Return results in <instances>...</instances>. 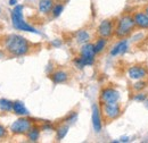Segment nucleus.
Here are the masks:
<instances>
[{"instance_id":"20","label":"nucleus","mask_w":148,"mask_h":143,"mask_svg":"<svg viewBox=\"0 0 148 143\" xmlns=\"http://www.w3.org/2000/svg\"><path fill=\"white\" fill-rule=\"evenodd\" d=\"M13 104H14L13 101L1 98L0 99V110L1 111H6V112L13 111Z\"/></svg>"},{"instance_id":"13","label":"nucleus","mask_w":148,"mask_h":143,"mask_svg":"<svg viewBox=\"0 0 148 143\" xmlns=\"http://www.w3.org/2000/svg\"><path fill=\"white\" fill-rule=\"evenodd\" d=\"M50 80L55 84H62L69 80V74L63 69H58V71L54 72L53 74H50Z\"/></svg>"},{"instance_id":"27","label":"nucleus","mask_w":148,"mask_h":143,"mask_svg":"<svg viewBox=\"0 0 148 143\" xmlns=\"http://www.w3.org/2000/svg\"><path fill=\"white\" fill-rule=\"evenodd\" d=\"M54 47H59L60 44H62V42L59 41V40H55V41H53V43H51Z\"/></svg>"},{"instance_id":"12","label":"nucleus","mask_w":148,"mask_h":143,"mask_svg":"<svg viewBox=\"0 0 148 143\" xmlns=\"http://www.w3.org/2000/svg\"><path fill=\"white\" fill-rule=\"evenodd\" d=\"M55 6V2L54 0H39V3H38V8H39V12L43 15H48L53 12V8Z\"/></svg>"},{"instance_id":"17","label":"nucleus","mask_w":148,"mask_h":143,"mask_svg":"<svg viewBox=\"0 0 148 143\" xmlns=\"http://www.w3.org/2000/svg\"><path fill=\"white\" fill-rule=\"evenodd\" d=\"M107 46V39L106 37H103V36H99L97 39V41L93 43V47H95V51L96 54H100L104 51V49L106 48Z\"/></svg>"},{"instance_id":"21","label":"nucleus","mask_w":148,"mask_h":143,"mask_svg":"<svg viewBox=\"0 0 148 143\" xmlns=\"http://www.w3.org/2000/svg\"><path fill=\"white\" fill-rule=\"evenodd\" d=\"M147 86V82L146 81H143V80H138L134 84H133V86H132V89L134 90L136 92H140V91H143V90L145 89Z\"/></svg>"},{"instance_id":"9","label":"nucleus","mask_w":148,"mask_h":143,"mask_svg":"<svg viewBox=\"0 0 148 143\" xmlns=\"http://www.w3.org/2000/svg\"><path fill=\"white\" fill-rule=\"evenodd\" d=\"M91 119H92V126H93V131L96 133H100L101 132V128H103V123H101V110L99 109L98 105H92V116H91Z\"/></svg>"},{"instance_id":"10","label":"nucleus","mask_w":148,"mask_h":143,"mask_svg":"<svg viewBox=\"0 0 148 143\" xmlns=\"http://www.w3.org/2000/svg\"><path fill=\"white\" fill-rule=\"evenodd\" d=\"M136 27L140 30H148V16L145 12H137L132 15Z\"/></svg>"},{"instance_id":"31","label":"nucleus","mask_w":148,"mask_h":143,"mask_svg":"<svg viewBox=\"0 0 148 143\" xmlns=\"http://www.w3.org/2000/svg\"><path fill=\"white\" fill-rule=\"evenodd\" d=\"M0 13H1V9H0Z\"/></svg>"},{"instance_id":"5","label":"nucleus","mask_w":148,"mask_h":143,"mask_svg":"<svg viewBox=\"0 0 148 143\" xmlns=\"http://www.w3.org/2000/svg\"><path fill=\"white\" fill-rule=\"evenodd\" d=\"M32 126H33V122L30 118L25 116H21V118L16 119L10 125V132L15 135H23V134H26Z\"/></svg>"},{"instance_id":"29","label":"nucleus","mask_w":148,"mask_h":143,"mask_svg":"<svg viewBox=\"0 0 148 143\" xmlns=\"http://www.w3.org/2000/svg\"><path fill=\"white\" fill-rule=\"evenodd\" d=\"M144 12H145V13L147 14V16H148V5H147V6H146V7H145V9H144Z\"/></svg>"},{"instance_id":"25","label":"nucleus","mask_w":148,"mask_h":143,"mask_svg":"<svg viewBox=\"0 0 148 143\" xmlns=\"http://www.w3.org/2000/svg\"><path fill=\"white\" fill-rule=\"evenodd\" d=\"M5 138H7V129L5 126L0 124V140H2Z\"/></svg>"},{"instance_id":"3","label":"nucleus","mask_w":148,"mask_h":143,"mask_svg":"<svg viewBox=\"0 0 148 143\" xmlns=\"http://www.w3.org/2000/svg\"><path fill=\"white\" fill-rule=\"evenodd\" d=\"M134 29H136V24L133 17L131 15H123L116 22L114 34L117 39H125L130 34H132Z\"/></svg>"},{"instance_id":"1","label":"nucleus","mask_w":148,"mask_h":143,"mask_svg":"<svg viewBox=\"0 0 148 143\" xmlns=\"http://www.w3.org/2000/svg\"><path fill=\"white\" fill-rule=\"evenodd\" d=\"M30 42L19 34H10L5 39V50L14 57H22L30 52Z\"/></svg>"},{"instance_id":"28","label":"nucleus","mask_w":148,"mask_h":143,"mask_svg":"<svg viewBox=\"0 0 148 143\" xmlns=\"http://www.w3.org/2000/svg\"><path fill=\"white\" fill-rule=\"evenodd\" d=\"M8 3H9L10 6H14V7H15V6L17 5V0H9Z\"/></svg>"},{"instance_id":"22","label":"nucleus","mask_w":148,"mask_h":143,"mask_svg":"<svg viewBox=\"0 0 148 143\" xmlns=\"http://www.w3.org/2000/svg\"><path fill=\"white\" fill-rule=\"evenodd\" d=\"M63 9H64V6H63L62 3H57V5H55L54 8H53V12H51L53 16H54V17L60 16V14L63 13Z\"/></svg>"},{"instance_id":"11","label":"nucleus","mask_w":148,"mask_h":143,"mask_svg":"<svg viewBox=\"0 0 148 143\" xmlns=\"http://www.w3.org/2000/svg\"><path fill=\"white\" fill-rule=\"evenodd\" d=\"M128 75H129V77L131 78V80H136V81H138V80H143V78L146 77L147 71H146V68L143 67V66L134 65V66H132V67H130L129 68Z\"/></svg>"},{"instance_id":"8","label":"nucleus","mask_w":148,"mask_h":143,"mask_svg":"<svg viewBox=\"0 0 148 143\" xmlns=\"http://www.w3.org/2000/svg\"><path fill=\"white\" fill-rule=\"evenodd\" d=\"M115 24L112 19H104L100 22L98 29H97V33L99 36H103V37H111L114 34V31H115Z\"/></svg>"},{"instance_id":"2","label":"nucleus","mask_w":148,"mask_h":143,"mask_svg":"<svg viewBox=\"0 0 148 143\" xmlns=\"http://www.w3.org/2000/svg\"><path fill=\"white\" fill-rule=\"evenodd\" d=\"M96 51L92 43H84L81 47L80 54L73 59L74 66L79 69H83L86 66H91L95 63Z\"/></svg>"},{"instance_id":"7","label":"nucleus","mask_w":148,"mask_h":143,"mask_svg":"<svg viewBox=\"0 0 148 143\" xmlns=\"http://www.w3.org/2000/svg\"><path fill=\"white\" fill-rule=\"evenodd\" d=\"M100 104H112L119 102L120 100V92L114 88H104L100 91Z\"/></svg>"},{"instance_id":"30","label":"nucleus","mask_w":148,"mask_h":143,"mask_svg":"<svg viewBox=\"0 0 148 143\" xmlns=\"http://www.w3.org/2000/svg\"><path fill=\"white\" fill-rule=\"evenodd\" d=\"M145 106H146V108L148 109V99H146V101H145Z\"/></svg>"},{"instance_id":"14","label":"nucleus","mask_w":148,"mask_h":143,"mask_svg":"<svg viewBox=\"0 0 148 143\" xmlns=\"http://www.w3.org/2000/svg\"><path fill=\"white\" fill-rule=\"evenodd\" d=\"M128 49V41L124 39V40H121L119 41L111 50V56H117V54H124Z\"/></svg>"},{"instance_id":"15","label":"nucleus","mask_w":148,"mask_h":143,"mask_svg":"<svg viewBox=\"0 0 148 143\" xmlns=\"http://www.w3.org/2000/svg\"><path fill=\"white\" fill-rule=\"evenodd\" d=\"M13 111L17 116H27L29 115V110L25 108L24 104L21 101H15L13 104Z\"/></svg>"},{"instance_id":"19","label":"nucleus","mask_w":148,"mask_h":143,"mask_svg":"<svg viewBox=\"0 0 148 143\" xmlns=\"http://www.w3.org/2000/svg\"><path fill=\"white\" fill-rule=\"evenodd\" d=\"M69 128H70L69 124H63V125H60L57 128V131H56V139H57V141H62L67 135Z\"/></svg>"},{"instance_id":"24","label":"nucleus","mask_w":148,"mask_h":143,"mask_svg":"<svg viewBox=\"0 0 148 143\" xmlns=\"http://www.w3.org/2000/svg\"><path fill=\"white\" fill-rule=\"evenodd\" d=\"M76 118H77V114L75 111H72L69 114V116L65 118V121H66V123H73L76 121Z\"/></svg>"},{"instance_id":"16","label":"nucleus","mask_w":148,"mask_h":143,"mask_svg":"<svg viewBox=\"0 0 148 143\" xmlns=\"http://www.w3.org/2000/svg\"><path fill=\"white\" fill-rule=\"evenodd\" d=\"M27 140L30 142H37L38 140L40 139V127L38 126H32L30 128V131L26 133Z\"/></svg>"},{"instance_id":"23","label":"nucleus","mask_w":148,"mask_h":143,"mask_svg":"<svg viewBox=\"0 0 148 143\" xmlns=\"http://www.w3.org/2000/svg\"><path fill=\"white\" fill-rule=\"evenodd\" d=\"M147 93H145V92H138L134 97H133V100H136V101H139V102H145L146 101V99H147Z\"/></svg>"},{"instance_id":"26","label":"nucleus","mask_w":148,"mask_h":143,"mask_svg":"<svg viewBox=\"0 0 148 143\" xmlns=\"http://www.w3.org/2000/svg\"><path fill=\"white\" fill-rule=\"evenodd\" d=\"M41 128L43 131H50V129H54V126L51 125V124H49V123H45L43 125L41 126Z\"/></svg>"},{"instance_id":"6","label":"nucleus","mask_w":148,"mask_h":143,"mask_svg":"<svg viewBox=\"0 0 148 143\" xmlns=\"http://www.w3.org/2000/svg\"><path fill=\"white\" fill-rule=\"evenodd\" d=\"M101 114L106 121H114L119 118L122 114L121 105L119 102L101 104Z\"/></svg>"},{"instance_id":"4","label":"nucleus","mask_w":148,"mask_h":143,"mask_svg":"<svg viewBox=\"0 0 148 143\" xmlns=\"http://www.w3.org/2000/svg\"><path fill=\"white\" fill-rule=\"evenodd\" d=\"M23 9H24V7L22 5H16L13 8L12 14H10L13 26L16 30H19V31H25V32H31V33L39 34V32L33 26H31L29 23H26L24 20V18H23Z\"/></svg>"},{"instance_id":"18","label":"nucleus","mask_w":148,"mask_h":143,"mask_svg":"<svg viewBox=\"0 0 148 143\" xmlns=\"http://www.w3.org/2000/svg\"><path fill=\"white\" fill-rule=\"evenodd\" d=\"M75 40L77 43L84 44V43H88V41L90 40V35L86 30H80L75 33Z\"/></svg>"}]
</instances>
